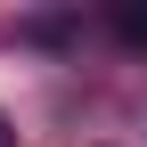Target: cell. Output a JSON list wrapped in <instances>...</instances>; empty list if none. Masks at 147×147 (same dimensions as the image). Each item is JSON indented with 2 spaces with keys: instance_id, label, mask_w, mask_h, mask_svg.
<instances>
[{
  "instance_id": "6da1fadb",
  "label": "cell",
  "mask_w": 147,
  "mask_h": 147,
  "mask_svg": "<svg viewBox=\"0 0 147 147\" xmlns=\"http://www.w3.org/2000/svg\"><path fill=\"white\" fill-rule=\"evenodd\" d=\"M115 33H123L131 49H147V8H139V0H123V8H115Z\"/></svg>"
},
{
  "instance_id": "7a4b0ae2",
  "label": "cell",
  "mask_w": 147,
  "mask_h": 147,
  "mask_svg": "<svg viewBox=\"0 0 147 147\" xmlns=\"http://www.w3.org/2000/svg\"><path fill=\"white\" fill-rule=\"evenodd\" d=\"M0 147H16V131H8V123H0Z\"/></svg>"
}]
</instances>
